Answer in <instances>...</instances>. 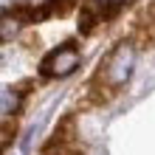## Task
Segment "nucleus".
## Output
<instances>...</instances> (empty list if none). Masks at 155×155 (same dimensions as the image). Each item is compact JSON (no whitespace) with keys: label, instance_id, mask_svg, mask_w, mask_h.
<instances>
[{"label":"nucleus","instance_id":"1","mask_svg":"<svg viewBox=\"0 0 155 155\" xmlns=\"http://www.w3.org/2000/svg\"><path fill=\"white\" fill-rule=\"evenodd\" d=\"M133 65H135V48L133 42H118L110 48V54L102 59V65H99V74L93 79V93L96 99H104L102 90L107 93H116L118 87L127 85V79L133 76Z\"/></svg>","mask_w":155,"mask_h":155},{"label":"nucleus","instance_id":"2","mask_svg":"<svg viewBox=\"0 0 155 155\" xmlns=\"http://www.w3.org/2000/svg\"><path fill=\"white\" fill-rule=\"evenodd\" d=\"M79 62H82V57H79V51L74 48V45H59L57 51H51L48 57L42 59L40 71H42V76H57V79H62V76H71V74H74V71L79 68Z\"/></svg>","mask_w":155,"mask_h":155},{"label":"nucleus","instance_id":"3","mask_svg":"<svg viewBox=\"0 0 155 155\" xmlns=\"http://www.w3.org/2000/svg\"><path fill=\"white\" fill-rule=\"evenodd\" d=\"M74 127H76L74 116H65V118H62V124L57 127V133H54V138H51L48 144H51V147H68V144L74 141Z\"/></svg>","mask_w":155,"mask_h":155},{"label":"nucleus","instance_id":"4","mask_svg":"<svg viewBox=\"0 0 155 155\" xmlns=\"http://www.w3.org/2000/svg\"><path fill=\"white\" fill-rule=\"evenodd\" d=\"M17 107H20V90L17 87H6L3 90V116L17 113Z\"/></svg>","mask_w":155,"mask_h":155},{"label":"nucleus","instance_id":"5","mask_svg":"<svg viewBox=\"0 0 155 155\" xmlns=\"http://www.w3.org/2000/svg\"><path fill=\"white\" fill-rule=\"evenodd\" d=\"M17 28H20V20H17V14H3V25H0V37L3 40H12L14 34H17Z\"/></svg>","mask_w":155,"mask_h":155},{"label":"nucleus","instance_id":"6","mask_svg":"<svg viewBox=\"0 0 155 155\" xmlns=\"http://www.w3.org/2000/svg\"><path fill=\"white\" fill-rule=\"evenodd\" d=\"M14 138V121H8V116L3 118V147H8V141Z\"/></svg>","mask_w":155,"mask_h":155},{"label":"nucleus","instance_id":"7","mask_svg":"<svg viewBox=\"0 0 155 155\" xmlns=\"http://www.w3.org/2000/svg\"><path fill=\"white\" fill-rule=\"evenodd\" d=\"M99 3H107V6H121L124 0H99Z\"/></svg>","mask_w":155,"mask_h":155}]
</instances>
